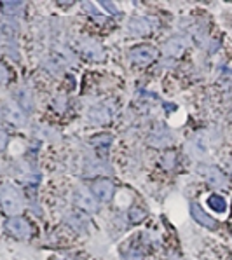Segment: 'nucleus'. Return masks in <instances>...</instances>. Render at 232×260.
Listing matches in <instances>:
<instances>
[{"mask_svg": "<svg viewBox=\"0 0 232 260\" xmlns=\"http://www.w3.org/2000/svg\"><path fill=\"white\" fill-rule=\"evenodd\" d=\"M145 218V211L140 210V208H133V210L129 211V220L131 222H142V220Z\"/></svg>", "mask_w": 232, "mask_h": 260, "instance_id": "nucleus-17", "label": "nucleus"}, {"mask_svg": "<svg viewBox=\"0 0 232 260\" xmlns=\"http://www.w3.org/2000/svg\"><path fill=\"white\" fill-rule=\"evenodd\" d=\"M229 171H230V173H232V162H230V165H229Z\"/></svg>", "mask_w": 232, "mask_h": 260, "instance_id": "nucleus-22", "label": "nucleus"}, {"mask_svg": "<svg viewBox=\"0 0 232 260\" xmlns=\"http://www.w3.org/2000/svg\"><path fill=\"white\" fill-rule=\"evenodd\" d=\"M0 206H2V210L6 211L7 215H11V218L21 213L23 198L14 185H9V183L0 185Z\"/></svg>", "mask_w": 232, "mask_h": 260, "instance_id": "nucleus-1", "label": "nucleus"}, {"mask_svg": "<svg viewBox=\"0 0 232 260\" xmlns=\"http://www.w3.org/2000/svg\"><path fill=\"white\" fill-rule=\"evenodd\" d=\"M127 28L133 35H147L152 30V21L149 18H133Z\"/></svg>", "mask_w": 232, "mask_h": 260, "instance_id": "nucleus-10", "label": "nucleus"}, {"mask_svg": "<svg viewBox=\"0 0 232 260\" xmlns=\"http://www.w3.org/2000/svg\"><path fill=\"white\" fill-rule=\"evenodd\" d=\"M208 205L213 211H217V213H223V211L227 210V203L225 199L222 198V196L218 194H211L210 198H208Z\"/></svg>", "mask_w": 232, "mask_h": 260, "instance_id": "nucleus-13", "label": "nucleus"}, {"mask_svg": "<svg viewBox=\"0 0 232 260\" xmlns=\"http://www.w3.org/2000/svg\"><path fill=\"white\" fill-rule=\"evenodd\" d=\"M2 114L7 121L13 124V126H23L26 121L25 112H23V109L19 105H16V103H6V105H4Z\"/></svg>", "mask_w": 232, "mask_h": 260, "instance_id": "nucleus-7", "label": "nucleus"}, {"mask_svg": "<svg viewBox=\"0 0 232 260\" xmlns=\"http://www.w3.org/2000/svg\"><path fill=\"white\" fill-rule=\"evenodd\" d=\"M70 225L77 231H86L87 218L82 213H70Z\"/></svg>", "mask_w": 232, "mask_h": 260, "instance_id": "nucleus-16", "label": "nucleus"}, {"mask_svg": "<svg viewBox=\"0 0 232 260\" xmlns=\"http://www.w3.org/2000/svg\"><path fill=\"white\" fill-rule=\"evenodd\" d=\"M164 47H166V53L171 54V56H180L185 51V42H183V39H171V41H168L164 44Z\"/></svg>", "mask_w": 232, "mask_h": 260, "instance_id": "nucleus-12", "label": "nucleus"}, {"mask_svg": "<svg viewBox=\"0 0 232 260\" xmlns=\"http://www.w3.org/2000/svg\"><path fill=\"white\" fill-rule=\"evenodd\" d=\"M190 213H192V218L195 220L197 223H201L203 227H208V229H217V220L211 218L210 215H206V211L203 210L199 205H195V203H192L190 205Z\"/></svg>", "mask_w": 232, "mask_h": 260, "instance_id": "nucleus-8", "label": "nucleus"}, {"mask_svg": "<svg viewBox=\"0 0 232 260\" xmlns=\"http://www.w3.org/2000/svg\"><path fill=\"white\" fill-rule=\"evenodd\" d=\"M129 58L137 65H149V63L155 61V58H157V49L154 46H149V44L137 46L129 51Z\"/></svg>", "mask_w": 232, "mask_h": 260, "instance_id": "nucleus-2", "label": "nucleus"}, {"mask_svg": "<svg viewBox=\"0 0 232 260\" xmlns=\"http://www.w3.org/2000/svg\"><path fill=\"white\" fill-rule=\"evenodd\" d=\"M93 196L98 201L102 203H109L112 199V196H114V183L110 182V180H96L93 183Z\"/></svg>", "mask_w": 232, "mask_h": 260, "instance_id": "nucleus-6", "label": "nucleus"}, {"mask_svg": "<svg viewBox=\"0 0 232 260\" xmlns=\"http://www.w3.org/2000/svg\"><path fill=\"white\" fill-rule=\"evenodd\" d=\"M81 51L86 56H89V58H102V47H100V44H96V42H84L82 44V47H81Z\"/></svg>", "mask_w": 232, "mask_h": 260, "instance_id": "nucleus-14", "label": "nucleus"}, {"mask_svg": "<svg viewBox=\"0 0 232 260\" xmlns=\"http://www.w3.org/2000/svg\"><path fill=\"white\" fill-rule=\"evenodd\" d=\"M102 6H103V9L109 11V13H112V14H117L119 13L117 7H115V4H112V2H102Z\"/></svg>", "mask_w": 232, "mask_h": 260, "instance_id": "nucleus-19", "label": "nucleus"}, {"mask_svg": "<svg viewBox=\"0 0 232 260\" xmlns=\"http://www.w3.org/2000/svg\"><path fill=\"white\" fill-rule=\"evenodd\" d=\"M0 9L6 16H18L23 11L21 2H2L0 4Z\"/></svg>", "mask_w": 232, "mask_h": 260, "instance_id": "nucleus-15", "label": "nucleus"}, {"mask_svg": "<svg viewBox=\"0 0 232 260\" xmlns=\"http://www.w3.org/2000/svg\"><path fill=\"white\" fill-rule=\"evenodd\" d=\"M7 75H9V74H7V69L2 65V63H0V84H4L7 81Z\"/></svg>", "mask_w": 232, "mask_h": 260, "instance_id": "nucleus-20", "label": "nucleus"}, {"mask_svg": "<svg viewBox=\"0 0 232 260\" xmlns=\"http://www.w3.org/2000/svg\"><path fill=\"white\" fill-rule=\"evenodd\" d=\"M112 138L109 137V135H102V137H96L93 138V143H96L98 147H105V145H110Z\"/></svg>", "mask_w": 232, "mask_h": 260, "instance_id": "nucleus-18", "label": "nucleus"}, {"mask_svg": "<svg viewBox=\"0 0 232 260\" xmlns=\"http://www.w3.org/2000/svg\"><path fill=\"white\" fill-rule=\"evenodd\" d=\"M6 229L9 234H13L14 238L18 239H28L31 234V229H30V223L26 220L19 218V217H13L6 222Z\"/></svg>", "mask_w": 232, "mask_h": 260, "instance_id": "nucleus-4", "label": "nucleus"}, {"mask_svg": "<svg viewBox=\"0 0 232 260\" xmlns=\"http://www.w3.org/2000/svg\"><path fill=\"white\" fill-rule=\"evenodd\" d=\"M187 150H189L190 155H194V157H197V159L205 157L208 154V150H210L208 137L205 133H195L194 137L189 140V143H187Z\"/></svg>", "mask_w": 232, "mask_h": 260, "instance_id": "nucleus-3", "label": "nucleus"}, {"mask_svg": "<svg viewBox=\"0 0 232 260\" xmlns=\"http://www.w3.org/2000/svg\"><path fill=\"white\" fill-rule=\"evenodd\" d=\"M16 103H19V105L26 110L34 109V98H31V93L26 87H19V89L16 91Z\"/></svg>", "mask_w": 232, "mask_h": 260, "instance_id": "nucleus-11", "label": "nucleus"}, {"mask_svg": "<svg viewBox=\"0 0 232 260\" xmlns=\"http://www.w3.org/2000/svg\"><path fill=\"white\" fill-rule=\"evenodd\" d=\"M205 177L208 180V183L213 187H227V177L218 170L217 166H208L205 168Z\"/></svg>", "mask_w": 232, "mask_h": 260, "instance_id": "nucleus-9", "label": "nucleus"}, {"mask_svg": "<svg viewBox=\"0 0 232 260\" xmlns=\"http://www.w3.org/2000/svg\"><path fill=\"white\" fill-rule=\"evenodd\" d=\"M74 201L75 205L81 208L82 211H87V213H94L98 210V205H96V198L91 192H87L86 189H75L74 192Z\"/></svg>", "mask_w": 232, "mask_h": 260, "instance_id": "nucleus-5", "label": "nucleus"}, {"mask_svg": "<svg viewBox=\"0 0 232 260\" xmlns=\"http://www.w3.org/2000/svg\"><path fill=\"white\" fill-rule=\"evenodd\" d=\"M6 145H7V137L0 131V150L6 149Z\"/></svg>", "mask_w": 232, "mask_h": 260, "instance_id": "nucleus-21", "label": "nucleus"}]
</instances>
